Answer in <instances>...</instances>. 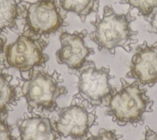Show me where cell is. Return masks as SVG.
I'll list each match as a JSON object with an SVG mask.
<instances>
[{
	"label": "cell",
	"mask_w": 157,
	"mask_h": 140,
	"mask_svg": "<svg viewBox=\"0 0 157 140\" xmlns=\"http://www.w3.org/2000/svg\"><path fill=\"white\" fill-rule=\"evenodd\" d=\"M83 140H124L123 135L116 134V131L107 130L104 128L99 129L97 135H93L90 133L88 136Z\"/></svg>",
	"instance_id": "9a60e30c"
},
{
	"label": "cell",
	"mask_w": 157,
	"mask_h": 140,
	"mask_svg": "<svg viewBox=\"0 0 157 140\" xmlns=\"http://www.w3.org/2000/svg\"><path fill=\"white\" fill-rule=\"evenodd\" d=\"M17 120L15 125L20 136L18 140H59L61 136L56 128L55 117H47L34 114Z\"/></svg>",
	"instance_id": "30bf717a"
},
{
	"label": "cell",
	"mask_w": 157,
	"mask_h": 140,
	"mask_svg": "<svg viewBox=\"0 0 157 140\" xmlns=\"http://www.w3.org/2000/svg\"><path fill=\"white\" fill-rule=\"evenodd\" d=\"M35 67L17 77L20 95L25 98L28 112L31 114L44 111L52 112L56 111V99L67 93L66 88L60 85L63 82L61 74L56 69L52 72Z\"/></svg>",
	"instance_id": "6da1fadb"
},
{
	"label": "cell",
	"mask_w": 157,
	"mask_h": 140,
	"mask_svg": "<svg viewBox=\"0 0 157 140\" xmlns=\"http://www.w3.org/2000/svg\"><path fill=\"white\" fill-rule=\"evenodd\" d=\"M120 4H127L129 10L136 8L138 10L139 15L147 16L157 9V0H121Z\"/></svg>",
	"instance_id": "5bb4252c"
},
{
	"label": "cell",
	"mask_w": 157,
	"mask_h": 140,
	"mask_svg": "<svg viewBox=\"0 0 157 140\" xmlns=\"http://www.w3.org/2000/svg\"><path fill=\"white\" fill-rule=\"evenodd\" d=\"M88 34L86 29L75 31L73 33L66 31L61 32L59 36L61 47L56 52V60L58 64L67 66L69 74L80 68L86 58L94 54V49L85 44V38Z\"/></svg>",
	"instance_id": "ba28073f"
},
{
	"label": "cell",
	"mask_w": 157,
	"mask_h": 140,
	"mask_svg": "<svg viewBox=\"0 0 157 140\" xmlns=\"http://www.w3.org/2000/svg\"><path fill=\"white\" fill-rule=\"evenodd\" d=\"M19 5L20 14L24 20L23 33L25 34L48 39L69 25L56 0H37L34 2L20 0Z\"/></svg>",
	"instance_id": "277c9868"
},
{
	"label": "cell",
	"mask_w": 157,
	"mask_h": 140,
	"mask_svg": "<svg viewBox=\"0 0 157 140\" xmlns=\"http://www.w3.org/2000/svg\"><path fill=\"white\" fill-rule=\"evenodd\" d=\"M131 10L118 14L111 5H107L104 7L102 18L96 14L95 20L90 22L94 30L88 33L87 37L98 45L99 51L105 49L114 56L118 47L128 53L132 50V45L138 42L136 38L138 31L131 28V23L136 19Z\"/></svg>",
	"instance_id": "7a4b0ae2"
},
{
	"label": "cell",
	"mask_w": 157,
	"mask_h": 140,
	"mask_svg": "<svg viewBox=\"0 0 157 140\" xmlns=\"http://www.w3.org/2000/svg\"><path fill=\"white\" fill-rule=\"evenodd\" d=\"M126 77L136 79L140 85L149 87L157 82V41L151 45L144 41L137 45Z\"/></svg>",
	"instance_id": "9c48e42d"
},
{
	"label": "cell",
	"mask_w": 157,
	"mask_h": 140,
	"mask_svg": "<svg viewBox=\"0 0 157 140\" xmlns=\"http://www.w3.org/2000/svg\"><path fill=\"white\" fill-rule=\"evenodd\" d=\"M7 42L6 37L2 33H0V66L2 64L4 48Z\"/></svg>",
	"instance_id": "d6986e66"
},
{
	"label": "cell",
	"mask_w": 157,
	"mask_h": 140,
	"mask_svg": "<svg viewBox=\"0 0 157 140\" xmlns=\"http://www.w3.org/2000/svg\"><path fill=\"white\" fill-rule=\"evenodd\" d=\"M144 19L149 23L147 31L157 34V9L150 15L144 17Z\"/></svg>",
	"instance_id": "e0dca14e"
},
{
	"label": "cell",
	"mask_w": 157,
	"mask_h": 140,
	"mask_svg": "<svg viewBox=\"0 0 157 140\" xmlns=\"http://www.w3.org/2000/svg\"><path fill=\"white\" fill-rule=\"evenodd\" d=\"M144 139L140 140H157V133L151 130L148 125L145 126Z\"/></svg>",
	"instance_id": "ac0fdd59"
},
{
	"label": "cell",
	"mask_w": 157,
	"mask_h": 140,
	"mask_svg": "<svg viewBox=\"0 0 157 140\" xmlns=\"http://www.w3.org/2000/svg\"><path fill=\"white\" fill-rule=\"evenodd\" d=\"M7 71L8 69L4 64L0 66V115L8 117L21 96L18 84L11 83L13 76Z\"/></svg>",
	"instance_id": "8fae6325"
},
{
	"label": "cell",
	"mask_w": 157,
	"mask_h": 140,
	"mask_svg": "<svg viewBox=\"0 0 157 140\" xmlns=\"http://www.w3.org/2000/svg\"><path fill=\"white\" fill-rule=\"evenodd\" d=\"M74 103L69 106L59 107L58 119L56 120V128L59 134L64 138L71 137L74 140H83L88 136L90 129L98 125V116L94 110L88 111L85 105L78 104L73 98Z\"/></svg>",
	"instance_id": "52a82bcc"
},
{
	"label": "cell",
	"mask_w": 157,
	"mask_h": 140,
	"mask_svg": "<svg viewBox=\"0 0 157 140\" xmlns=\"http://www.w3.org/2000/svg\"><path fill=\"white\" fill-rule=\"evenodd\" d=\"M48 39L21 33L16 41L6 45L2 64L7 69L13 68L20 73H26L35 67L46 68L49 56L44 53L48 46Z\"/></svg>",
	"instance_id": "8992f818"
},
{
	"label": "cell",
	"mask_w": 157,
	"mask_h": 140,
	"mask_svg": "<svg viewBox=\"0 0 157 140\" xmlns=\"http://www.w3.org/2000/svg\"><path fill=\"white\" fill-rule=\"evenodd\" d=\"M58 6L64 15L67 16L69 12H74L83 23L88 15L98 12L99 0H58Z\"/></svg>",
	"instance_id": "4fadbf2b"
},
{
	"label": "cell",
	"mask_w": 157,
	"mask_h": 140,
	"mask_svg": "<svg viewBox=\"0 0 157 140\" xmlns=\"http://www.w3.org/2000/svg\"><path fill=\"white\" fill-rule=\"evenodd\" d=\"M19 4L20 0H0V33L18 30L17 20L21 18Z\"/></svg>",
	"instance_id": "7c38bea8"
},
{
	"label": "cell",
	"mask_w": 157,
	"mask_h": 140,
	"mask_svg": "<svg viewBox=\"0 0 157 140\" xmlns=\"http://www.w3.org/2000/svg\"><path fill=\"white\" fill-rule=\"evenodd\" d=\"M121 88L114 92L109 99L105 112L106 115L112 117V120L123 126L128 123L134 127L142 125L145 112H151L154 101L146 95L147 89L140 88L137 80L128 83L124 78L120 79Z\"/></svg>",
	"instance_id": "3957f363"
},
{
	"label": "cell",
	"mask_w": 157,
	"mask_h": 140,
	"mask_svg": "<svg viewBox=\"0 0 157 140\" xmlns=\"http://www.w3.org/2000/svg\"><path fill=\"white\" fill-rule=\"evenodd\" d=\"M7 117L0 115V140H18L17 138L12 135L14 126L9 124Z\"/></svg>",
	"instance_id": "2e32d148"
},
{
	"label": "cell",
	"mask_w": 157,
	"mask_h": 140,
	"mask_svg": "<svg viewBox=\"0 0 157 140\" xmlns=\"http://www.w3.org/2000/svg\"><path fill=\"white\" fill-rule=\"evenodd\" d=\"M71 74L78 79V93L73 98L85 101L89 108L107 107L115 88L110 83L115 76L110 75L109 66L98 69L93 61L87 60L80 68Z\"/></svg>",
	"instance_id": "5b68a950"
}]
</instances>
